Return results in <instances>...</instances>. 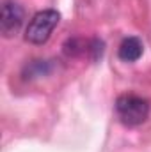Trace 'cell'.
<instances>
[{
    "instance_id": "obj_1",
    "label": "cell",
    "mask_w": 151,
    "mask_h": 152,
    "mask_svg": "<svg viewBox=\"0 0 151 152\" xmlns=\"http://www.w3.org/2000/svg\"><path fill=\"white\" fill-rule=\"evenodd\" d=\"M115 113L121 124L128 127L141 126L146 122L150 115V103L148 99L135 96V94H123L115 99Z\"/></svg>"
},
{
    "instance_id": "obj_2",
    "label": "cell",
    "mask_w": 151,
    "mask_h": 152,
    "mask_svg": "<svg viewBox=\"0 0 151 152\" xmlns=\"http://www.w3.org/2000/svg\"><path fill=\"white\" fill-rule=\"evenodd\" d=\"M61 21V14L55 9H44L39 11L38 14H34V18L30 20L27 30H25V41H29L30 44H44L53 28L59 25Z\"/></svg>"
},
{
    "instance_id": "obj_3",
    "label": "cell",
    "mask_w": 151,
    "mask_h": 152,
    "mask_svg": "<svg viewBox=\"0 0 151 152\" xmlns=\"http://www.w3.org/2000/svg\"><path fill=\"white\" fill-rule=\"evenodd\" d=\"M25 20V9L16 0H4L0 9V34L4 37H14Z\"/></svg>"
},
{
    "instance_id": "obj_4",
    "label": "cell",
    "mask_w": 151,
    "mask_h": 152,
    "mask_svg": "<svg viewBox=\"0 0 151 152\" xmlns=\"http://www.w3.org/2000/svg\"><path fill=\"white\" fill-rule=\"evenodd\" d=\"M142 51H144V44L139 37H126L121 46H119V58L124 60V62H135L142 57Z\"/></svg>"
},
{
    "instance_id": "obj_5",
    "label": "cell",
    "mask_w": 151,
    "mask_h": 152,
    "mask_svg": "<svg viewBox=\"0 0 151 152\" xmlns=\"http://www.w3.org/2000/svg\"><path fill=\"white\" fill-rule=\"evenodd\" d=\"M48 71H50V66H48L44 60H34V62H30V64L27 66V73H25V75H29L32 78V76L46 75ZM29 76H27V78H29Z\"/></svg>"
}]
</instances>
